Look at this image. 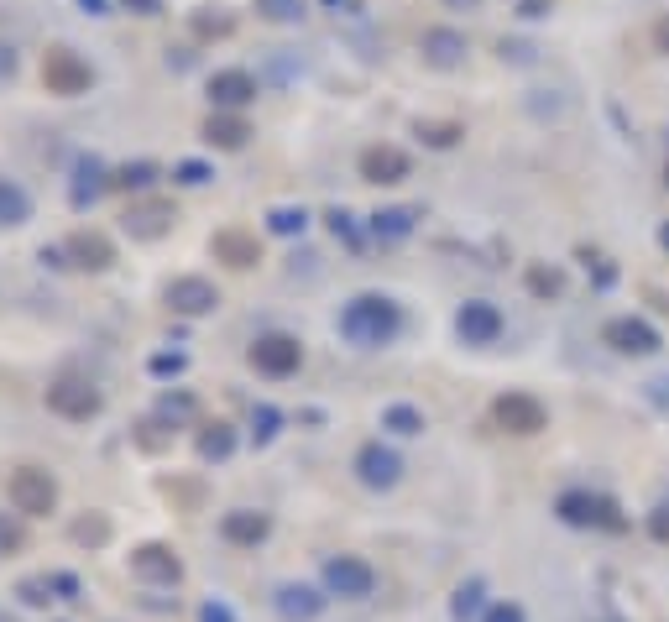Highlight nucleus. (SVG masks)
Wrapping results in <instances>:
<instances>
[{"mask_svg":"<svg viewBox=\"0 0 669 622\" xmlns=\"http://www.w3.org/2000/svg\"><path fill=\"white\" fill-rule=\"evenodd\" d=\"M403 330V309L392 304L387 293H356L351 304L340 309V335L361 345V351H377V345H392Z\"/></svg>","mask_w":669,"mask_h":622,"instance_id":"obj_1","label":"nucleus"},{"mask_svg":"<svg viewBox=\"0 0 669 622\" xmlns=\"http://www.w3.org/2000/svg\"><path fill=\"white\" fill-rule=\"evenodd\" d=\"M6 497L21 518H48L58 513V481L48 466H16L6 481Z\"/></svg>","mask_w":669,"mask_h":622,"instance_id":"obj_2","label":"nucleus"},{"mask_svg":"<svg viewBox=\"0 0 669 622\" xmlns=\"http://www.w3.org/2000/svg\"><path fill=\"white\" fill-rule=\"evenodd\" d=\"M48 413H58L68 424H89L105 413V393L84 377H58V382H48Z\"/></svg>","mask_w":669,"mask_h":622,"instance_id":"obj_3","label":"nucleus"},{"mask_svg":"<svg viewBox=\"0 0 669 622\" xmlns=\"http://www.w3.org/2000/svg\"><path fill=\"white\" fill-rule=\"evenodd\" d=\"M42 84H48V95L79 100V95H89V84H95V68H89L74 48H48L42 53Z\"/></svg>","mask_w":669,"mask_h":622,"instance_id":"obj_4","label":"nucleus"},{"mask_svg":"<svg viewBox=\"0 0 669 622\" xmlns=\"http://www.w3.org/2000/svg\"><path fill=\"white\" fill-rule=\"evenodd\" d=\"M246 361L257 366L262 377H293L298 366H304V345H298V335L272 330V335H257V340H251Z\"/></svg>","mask_w":669,"mask_h":622,"instance_id":"obj_5","label":"nucleus"},{"mask_svg":"<svg viewBox=\"0 0 669 622\" xmlns=\"http://www.w3.org/2000/svg\"><path fill=\"white\" fill-rule=\"evenodd\" d=\"M131 575L136 581H147V586H178L183 581V560H178V549L163 544V539H147V544H136L131 555H126Z\"/></svg>","mask_w":669,"mask_h":622,"instance_id":"obj_6","label":"nucleus"},{"mask_svg":"<svg viewBox=\"0 0 669 622\" xmlns=\"http://www.w3.org/2000/svg\"><path fill=\"white\" fill-rule=\"evenodd\" d=\"M319 575H325V591L330 596H345V602H361V596L377 591V570L366 565L361 555H330Z\"/></svg>","mask_w":669,"mask_h":622,"instance_id":"obj_7","label":"nucleus"},{"mask_svg":"<svg viewBox=\"0 0 669 622\" xmlns=\"http://www.w3.org/2000/svg\"><path fill=\"white\" fill-rule=\"evenodd\" d=\"M121 225H126V236H136V241H157V236H168V230L178 225V204L157 199V194H142V199L126 204Z\"/></svg>","mask_w":669,"mask_h":622,"instance_id":"obj_8","label":"nucleus"},{"mask_svg":"<svg viewBox=\"0 0 669 622\" xmlns=\"http://www.w3.org/2000/svg\"><path fill=\"white\" fill-rule=\"evenodd\" d=\"M163 298H168L173 314L199 319V314H210V309L220 304V288H215L210 278H199V272H183V278H173V283L163 288Z\"/></svg>","mask_w":669,"mask_h":622,"instance_id":"obj_9","label":"nucleus"},{"mask_svg":"<svg viewBox=\"0 0 669 622\" xmlns=\"http://www.w3.org/2000/svg\"><path fill=\"white\" fill-rule=\"evenodd\" d=\"M398 476H403V455L387 450L382 440H372V445L356 450V481H361V487L387 492V487H398Z\"/></svg>","mask_w":669,"mask_h":622,"instance_id":"obj_10","label":"nucleus"},{"mask_svg":"<svg viewBox=\"0 0 669 622\" xmlns=\"http://www.w3.org/2000/svg\"><path fill=\"white\" fill-rule=\"evenodd\" d=\"M455 335L466 345H497L502 340V309L487 298H471V304L455 309Z\"/></svg>","mask_w":669,"mask_h":622,"instance_id":"obj_11","label":"nucleus"},{"mask_svg":"<svg viewBox=\"0 0 669 622\" xmlns=\"http://www.w3.org/2000/svg\"><path fill=\"white\" fill-rule=\"evenodd\" d=\"M555 513H560L570 528H622V518H617V502H607V497H591V492H565Z\"/></svg>","mask_w":669,"mask_h":622,"instance_id":"obj_12","label":"nucleus"},{"mask_svg":"<svg viewBox=\"0 0 669 622\" xmlns=\"http://www.w3.org/2000/svg\"><path fill=\"white\" fill-rule=\"evenodd\" d=\"M492 419H497L507 434H539V429L549 424V413H544L539 398H528V393H502V398L492 403Z\"/></svg>","mask_w":669,"mask_h":622,"instance_id":"obj_13","label":"nucleus"},{"mask_svg":"<svg viewBox=\"0 0 669 622\" xmlns=\"http://www.w3.org/2000/svg\"><path fill=\"white\" fill-rule=\"evenodd\" d=\"M210 257L225 262V267H236V272H251L262 262V241L251 236V230L230 225V230H215V236H210Z\"/></svg>","mask_w":669,"mask_h":622,"instance_id":"obj_14","label":"nucleus"},{"mask_svg":"<svg viewBox=\"0 0 669 622\" xmlns=\"http://www.w3.org/2000/svg\"><path fill=\"white\" fill-rule=\"evenodd\" d=\"M602 340L612 345V351H622V356H654L659 351V330L649 325V319H633V314L612 319V325L602 330Z\"/></svg>","mask_w":669,"mask_h":622,"instance_id":"obj_15","label":"nucleus"},{"mask_svg":"<svg viewBox=\"0 0 669 622\" xmlns=\"http://www.w3.org/2000/svg\"><path fill=\"white\" fill-rule=\"evenodd\" d=\"M204 95H210L215 110H246L257 100V79H251L246 68H220V74H210V84H204Z\"/></svg>","mask_w":669,"mask_h":622,"instance_id":"obj_16","label":"nucleus"},{"mask_svg":"<svg viewBox=\"0 0 669 622\" xmlns=\"http://www.w3.org/2000/svg\"><path fill=\"white\" fill-rule=\"evenodd\" d=\"M63 251H68V267H79V272H105L115 262V241L105 230H74Z\"/></svg>","mask_w":669,"mask_h":622,"instance_id":"obj_17","label":"nucleus"},{"mask_svg":"<svg viewBox=\"0 0 669 622\" xmlns=\"http://www.w3.org/2000/svg\"><path fill=\"white\" fill-rule=\"evenodd\" d=\"M267 534H272V518L257 513V508H230V513L220 518V539L236 544V549H257Z\"/></svg>","mask_w":669,"mask_h":622,"instance_id":"obj_18","label":"nucleus"},{"mask_svg":"<svg viewBox=\"0 0 669 622\" xmlns=\"http://www.w3.org/2000/svg\"><path fill=\"white\" fill-rule=\"evenodd\" d=\"M419 53L434 68H460L466 53H471V42H466V32H455V27H429L424 42H419Z\"/></svg>","mask_w":669,"mask_h":622,"instance_id":"obj_19","label":"nucleus"},{"mask_svg":"<svg viewBox=\"0 0 669 622\" xmlns=\"http://www.w3.org/2000/svg\"><path fill=\"white\" fill-rule=\"evenodd\" d=\"M199 136L210 147H220V152H241L251 142V126H246V115H236V110H210V121L199 126Z\"/></svg>","mask_w":669,"mask_h":622,"instance_id":"obj_20","label":"nucleus"},{"mask_svg":"<svg viewBox=\"0 0 669 622\" xmlns=\"http://www.w3.org/2000/svg\"><path fill=\"white\" fill-rule=\"evenodd\" d=\"M272 607H278L283 622H314L319 612H325V591H314V586H278V596H272Z\"/></svg>","mask_w":669,"mask_h":622,"instance_id":"obj_21","label":"nucleus"},{"mask_svg":"<svg viewBox=\"0 0 669 622\" xmlns=\"http://www.w3.org/2000/svg\"><path fill=\"white\" fill-rule=\"evenodd\" d=\"M361 178L366 183H403L408 178V152L403 147H366L361 152Z\"/></svg>","mask_w":669,"mask_h":622,"instance_id":"obj_22","label":"nucleus"},{"mask_svg":"<svg viewBox=\"0 0 669 622\" xmlns=\"http://www.w3.org/2000/svg\"><path fill=\"white\" fill-rule=\"evenodd\" d=\"M100 194H110V173L95 163V157H79V168H74V189H68V199H74V210H84V204H95Z\"/></svg>","mask_w":669,"mask_h":622,"instance_id":"obj_23","label":"nucleus"},{"mask_svg":"<svg viewBox=\"0 0 669 622\" xmlns=\"http://www.w3.org/2000/svg\"><path fill=\"white\" fill-rule=\"evenodd\" d=\"M152 183H157V163H147V157H142V163L110 168V194H136V199H142Z\"/></svg>","mask_w":669,"mask_h":622,"instance_id":"obj_24","label":"nucleus"},{"mask_svg":"<svg viewBox=\"0 0 669 622\" xmlns=\"http://www.w3.org/2000/svg\"><path fill=\"white\" fill-rule=\"evenodd\" d=\"M189 32H194L199 42L230 37V32H236V16H230L225 6H199V11H189Z\"/></svg>","mask_w":669,"mask_h":622,"instance_id":"obj_25","label":"nucleus"},{"mask_svg":"<svg viewBox=\"0 0 669 622\" xmlns=\"http://www.w3.org/2000/svg\"><path fill=\"white\" fill-rule=\"evenodd\" d=\"M413 220H419V210H403V204H392V210H377V215H372V236H377V241H403V236H413Z\"/></svg>","mask_w":669,"mask_h":622,"instance_id":"obj_26","label":"nucleus"},{"mask_svg":"<svg viewBox=\"0 0 669 622\" xmlns=\"http://www.w3.org/2000/svg\"><path fill=\"white\" fill-rule=\"evenodd\" d=\"M230 455H236V429H230L225 419L204 424L199 429V460H230Z\"/></svg>","mask_w":669,"mask_h":622,"instance_id":"obj_27","label":"nucleus"},{"mask_svg":"<svg viewBox=\"0 0 669 622\" xmlns=\"http://www.w3.org/2000/svg\"><path fill=\"white\" fill-rule=\"evenodd\" d=\"M27 220H32L27 189H21V183H11V178H0V225H27Z\"/></svg>","mask_w":669,"mask_h":622,"instance_id":"obj_28","label":"nucleus"},{"mask_svg":"<svg viewBox=\"0 0 669 622\" xmlns=\"http://www.w3.org/2000/svg\"><path fill=\"white\" fill-rule=\"evenodd\" d=\"M382 429L403 434V440H408V434H424V413L413 408V403H387L382 408Z\"/></svg>","mask_w":669,"mask_h":622,"instance_id":"obj_29","label":"nucleus"},{"mask_svg":"<svg viewBox=\"0 0 669 622\" xmlns=\"http://www.w3.org/2000/svg\"><path fill=\"white\" fill-rule=\"evenodd\" d=\"M304 0H257V16L262 21H272V27H298L304 21Z\"/></svg>","mask_w":669,"mask_h":622,"instance_id":"obj_30","label":"nucleus"},{"mask_svg":"<svg viewBox=\"0 0 669 622\" xmlns=\"http://www.w3.org/2000/svg\"><path fill=\"white\" fill-rule=\"evenodd\" d=\"M413 131H419L424 147H455L460 136H466V126H460V121H419Z\"/></svg>","mask_w":669,"mask_h":622,"instance_id":"obj_31","label":"nucleus"},{"mask_svg":"<svg viewBox=\"0 0 669 622\" xmlns=\"http://www.w3.org/2000/svg\"><path fill=\"white\" fill-rule=\"evenodd\" d=\"M304 225H309V215L293 210V204H278V210L267 215V230H272V236H304Z\"/></svg>","mask_w":669,"mask_h":622,"instance_id":"obj_32","label":"nucleus"},{"mask_svg":"<svg viewBox=\"0 0 669 622\" xmlns=\"http://www.w3.org/2000/svg\"><path fill=\"white\" fill-rule=\"evenodd\" d=\"M528 293L560 298V293H565V272H560V267H528Z\"/></svg>","mask_w":669,"mask_h":622,"instance_id":"obj_33","label":"nucleus"},{"mask_svg":"<svg viewBox=\"0 0 669 622\" xmlns=\"http://www.w3.org/2000/svg\"><path fill=\"white\" fill-rule=\"evenodd\" d=\"M68 534H74V544H105L110 539V518H79L74 528H68Z\"/></svg>","mask_w":669,"mask_h":622,"instance_id":"obj_34","label":"nucleus"},{"mask_svg":"<svg viewBox=\"0 0 669 622\" xmlns=\"http://www.w3.org/2000/svg\"><path fill=\"white\" fill-rule=\"evenodd\" d=\"M481 591H487L481 581H466V586L455 591V622H471V617L481 612Z\"/></svg>","mask_w":669,"mask_h":622,"instance_id":"obj_35","label":"nucleus"},{"mask_svg":"<svg viewBox=\"0 0 669 622\" xmlns=\"http://www.w3.org/2000/svg\"><path fill=\"white\" fill-rule=\"evenodd\" d=\"M21 544H27V528H21L11 513H0V560H6V555H16Z\"/></svg>","mask_w":669,"mask_h":622,"instance_id":"obj_36","label":"nucleus"},{"mask_svg":"<svg viewBox=\"0 0 669 622\" xmlns=\"http://www.w3.org/2000/svg\"><path fill=\"white\" fill-rule=\"evenodd\" d=\"M16 596H21L27 607H48V602H53V575H42V581H21Z\"/></svg>","mask_w":669,"mask_h":622,"instance_id":"obj_37","label":"nucleus"},{"mask_svg":"<svg viewBox=\"0 0 669 622\" xmlns=\"http://www.w3.org/2000/svg\"><path fill=\"white\" fill-rule=\"evenodd\" d=\"M251 434H257V445H267L272 434H278V408H272V403H257V413H251Z\"/></svg>","mask_w":669,"mask_h":622,"instance_id":"obj_38","label":"nucleus"},{"mask_svg":"<svg viewBox=\"0 0 669 622\" xmlns=\"http://www.w3.org/2000/svg\"><path fill=\"white\" fill-rule=\"evenodd\" d=\"M210 178H215V173H210V163H194V157L173 168V183H183V189H199V183H210Z\"/></svg>","mask_w":669,"mask_h":622,"instance_id":"obj_39","label":"nucleus"},{"mask_svg":"<svg viewBox=\"0 0 669 622\" xmlns=\"http://www.w3.org/2000/svg\"><path fill=\"white\" fill-rule=\"evenodd\" d=\"M183 366H189V361H183L178 351H173V356L163 351V356H152V361H147V372H152V377H178V372H183Z\"/></svg>","mask_w":669,"mask_h":622,"instance_id":"obj_40","label":"nucleus"},{"mask_svg":"<svg viewBox=\"0 0 669 622\" xmlns=\"http://www.w3.org/2000/svg\"><path fill=\"white\" fill-rule=\"evenodd\" d=\"M481 622H528L518 602H492L487 612H481Z\"/></svg>","mask_w":669,"mask_h":622,"instance_id":"obj_41","label":"nucleus"},{"mask_svg":"<svg viewBox=\"0 0 669 622\" xmlns=\"http://www.w3.org/2000/svg\"><path fill=\"white\" fill-rule=\"evenodd\" d=\"M199 622H236V612H230V607L220 602V596H210V602L199 607Z\"/></svg>","mask_w":669,"mask_h":622,"instance_id":"obj_42","label":"nucleus"},{"mask_svg":"<svg viewBox=\"0 0 669 622\" xmlns=\"http://www.w3.org/2000/svg\"><path fill=\"white\" fill-rule=\"evenodd\" d=\"M330 230H335V241H356V225L345 210H330Z\"/></svg>","mask_w":669,"mask_h":622,"instance_id":"obj_43","label":"nucleus"},{"mask_svg":"<svg viewBox=\"0 0 669 622\" xmlns=\"http://www.w3.org/2000/svg\"><path fill=\"white\" fill-rule=\"evenodd\" d=\"M649 534H654L659 544H669V502H664V508H654V518H649Z\"/></svg>","mask_w":669,"mask_h":622,"instance_id":"obj_44","label":"nucleus"},{"mask_svg":"<svg viewBox=\"0 0 669 622\" xmlns=\"http://www.w3.org/2000/svg\"><path fill=\"white\" fill-rule=\"evenodd\" d=\"M121 6H126V11H136V16H163V11H168L163 0H121Z\"/></svg>","mask_w":669,"mask_h":622,"instance_id":"obj_45","label":"nucleus"},{"mask_svg":"<svg viewBox=\"0 0 669 622\" xmlns=\"http://www.w3.org/2000/svg\"><path fill=\"white\" fill-rule=\"evenodd\" d=\"M16 74V48H11V42H0V84H6Z\"/></svg>","mask_w":669,"mask_h":622,"instance_id":"obj_46","label":"nucleus"},{"mask_svg":"<svg viewBox=\"0 0 669 622\" xmlns=\"http://www.w3.org/2000/svg\"><path fill=\"white\" fill-rule=\"evenodd\" d=\"M654 42H659V53H669V16H664L659 27H654Z\"/></svg>","mask_w":669,"mask_h":622,"instance_id":"obj_47","label":"nucleus"},{"mask_svg":"<svg viewBox=\"0 0 669 622\" xmlns=\"http://www.w3.org/2000/svg\"><path fill=\"white\" fill-rule=\"evenodd\" d=\"M544 11H549V0H523L518 16H544Z\"/></svg>","mask_w":669,"mask_h":622,"instance_id":"obj_48","label":"nucleus"},{"mask_svg":"<svg viewBox=\"0 0 669 622\" xmlns=\"http://www.w3.org/2000/svg\"><path fill=\"white\" fill-rule=\"evenodd\" d=\"M79 6H84L89 16H105V0H79Z\"/></svg>","mask_w":669,"mask_h":622,"instance_id":"obj_49","label":"nucleus"},{"mask_svg":"<svg viewBox=\"0 0 669 622\" xmlns=\"http://www.w3.org/2000/svg\"><path fill=\"white\" fill-rule=\"evenodd\" d=\"M450 6H460V11H476V6H481V0H450Z\"/></svg>","mask_w":669,"mask_h":622,"instance_id":"obj_50","label":"nucleus"},{"mask_svg":"<svg viewBox=\"0 0 669 622\" xmlns=\"http://www.w3.org/2000/svg\"><path fill=\"white\" fill-rule=\"evenodd\" d=\"M659 246H664V251H669V225H664V230H659Z\"/></svg>","mask_w":669,"mask_h":622,"instance_id":"obj_51","label":"nucleus"},{"mask_svg":"<svg viewBox=\"0 0 669 622\" xmlns=\"http://www.w3.org/2000/svg\"><path fill=\"white\" fill-rule=\"evenodd\" d=\"M664 183H669V173H664Z\"/></svg>","mask_w":669,"mask_h":622,"instance_id":"obj_52","label":"nucleus"}]
</instances>
